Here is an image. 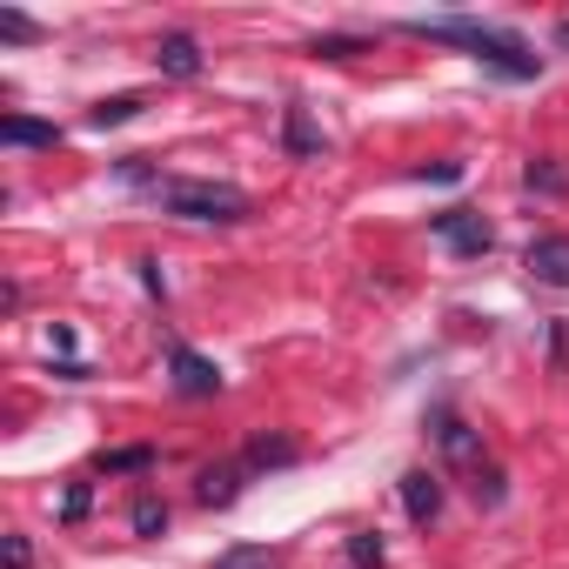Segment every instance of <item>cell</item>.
Wrapping results in <instances>:
<instances>
[{"label":"cell","instance_id":"10","mask_svg":"<svg viewBox=\"0 0 569 569\" xmlns=\"http://www.w3.org/2000/svg\"><path fill=\"white\" fill-rule=\"evenodd\" d=\"M154 68H161L168 81H194V74H201V41H194V34H161Z\"/></svg>","mask_w":569,"mask_h":569},{"label":"cell","instance_id":"7","mask_svg":"<svg viewBox=\"0 0 569 569\" xmlns=\"http://www.w3.org/2000/svg\"><path fill=\"white\" fill-rule=\"evenodd\" d=\"M241 489H248V462H208V469L194 476V496H201L208 509H228Z\"/></svg>","mask_w":569,"mask_h":569},{"label":"cell","instance_id":"6","mask_svg":"<svg viewBox=\"0 0 569 569\" xmlns=\"http://www.w3.org/2000/svg\"><path fill=\"white\" fill-rule=\"evenodd\" d=\"M436 442H442V456L456 462V469H469V476H482V436L462 422V416H436Z\"/></svg>","mask_w":569,"mask_h":569},{"label":"cell","instance_id":"22","mask_svg":"<svg viewBox=\"0 0 569 569\" xmlns=\"http://www.w3.org/2000/svg\"><path fill=\"white\" fill-rule=\"evenodd\" d=\"M409 181H462V161H422L409 168Z\"/></svg>","mask_w":569,"mask_h":569},{"label":"cell","instance_id":"14","mask_svg":"<svg viewBox=\"0 0 569 569\" xmlns=\"http://www.w3.org/2000/svg\"><path fill=\"white\" fill-rule=\"evenodd\" d=\"M369 48H376L369 34H316V41H309L316 61H356V54H369Z\"/></svg>","mask_w":569,"mask_h":569},{"label":"cell","instance_id":"8","mask_svg":"<svg viewBox=\"0 0 569 569\" xmlns=\"http://www.w3.org/2000/svg\"><path fill=\"white\" fill-rule=\"evenodd\" d=\"M402 509H409L416 529H429V522L442 516V482H436L429 469H409V476H402Z\"/></svg>","mask_w":569,"mask_h":569},{"label":"cell","instance_id":"12","mask_svg":"<svg viewBox=\"0 0 569 569\" xmlns=\"http://www.w3.org/2000/svg\"><path fill=\"white\" fill-rule=\"evenodd\" d=\"M0 141H8V148H54L61 128L54 121H34V114H0Z\"/></svg>","mask_w":569,"mask_h":569},{"label":"cell","instance_id":"23","mask_svg":"<svg viewBox=\"0 0 569 569\" xmlns=\"http://www.w3.org/2000/svg\"><path fill=\"white\" fill-rule=\"evenodd\" d=\"M469 489H476V502H489V509H496V502L509 496V489H502V469H482V476H476Z\"/></svg>","mask_w":569,"mask_h":569},{"label":"cell","instance_id":"4","mask_svg":"<svg viewBox=\"0 0 569 569\" xmlns=\"http://www.w3.org/2000/svg\"><path fill=\"white\" fill-rule=\"evenodd\" d=\"M168 382H174V396H188V402L221 396V369H214L201 349H188V342H174V349H168Z\"/></svg>","mask_w":569,"mask_h":569},{"label":"cell","instance_id":"15","mask_svg":"<svg viewBox=\"0 0 569 569\" xmlns=\"http://www.w3.org/2000/svg\"><path fill=\"white\" fill-rule=\"evenodd\" d=\"M141 108H148L141 94H108V101H94V108H88V128H121V121H134Z\"/></svg>","mask_w":569,"mask_h":569},{"label":"cell","instance_id":"24","mask_svg":"<svg viewBox=\"0 0 569 569\" xmlns=\"http://www.w3.org/2000/svg\"><path fill=\"white\" fill-rule=\"evenodd\" d=\"M134 268H141V289H148V296H168V274H161V261H154V254H148V261H134Z\"/></svg>","mask_w":569,"mask_h":569},{"label":"cell","instance_id":"16","mask_svg":"<svg viewBox=\"0 0 569 569\" xmlns=\"http://www.w3.org/2000/svg\"><path fill=\"white\" fill-rule=\"evenodd\" d=\"M382 562H389L382 536H376V529H356V536H349V569H382Z\"/></svg>","mask_w":569,"mask_h":569},{"label":"cell","instance_id":"2","mask_svg":"<svg viewBox=\"0 0 569 569\" xmlns=\"http://www.w3.org/2000/svg\"><path fill=\"white\" fill-rule=\"evenodd\" d=\"M154 194L181 221H248V194L228 181H161Z\"/></svg>","mask_w":569,"mask_h":569},{"label":"cell","instance_id":"11","mask_svg":"<svg viewBox=\"0 0 569 569\" xmlns=\"http://www.w3.org/2000/svg\"><path fill=\"white\" fill-rule=\"evenodd\" d=\"M296 456H302V442H296V436H254V442L241 449L248 476H261V469H289Z\"/></svg>","mask_w":569,"mask_h":569},{"label":"cell","instance_id":"28","mask_svg":"<svg viewBox=\"0 0 569 569\" xmlns=\"http://www.w3.org/2000/svg\"><path fill=\"white\" fill-rule=\"evenodd\" d=\"M556 41H562V48H569V21H562V28H556Z\"/></svg>","mask_w":569,"mask_h":569},{"label":"cell","instance_id":"20","mask_svg":"<svg viewBox=\"0 0 569 569\" xmlns=\"http://www.w3.org/2000/svg\"><path fill=\"white\" fill-rule=\"evenodd\" d=\"M88 509H94V489H88V482H74V489L61 496V522H81Z\"/></svg>","mask_w":569,"mask_h":569},{"label":"cell","instance_id":"9","mask_svg":"<svg viewBox=\"0 0 569 569\" xmlns=\"http://www.w3.org/2000/svg\"><path fill=\"white\" fill-rule=\"evenodd\" d=\"M281 148H289L296 161H322L329 154V134L309 121V108H289V114H281Z\"/></svg>","mask_w":569,"mask_h":569},{"label":"cell","instance_id":"17","mask_svg":"<svg viewBox=\"0 0 569 569\" xmlns=\"http://www.w3.org/2000/svg\"><path fill=\"white\" fill-rule=\"evenodd\" d=\"M101 469H108V476H148V469H154V449H108Z\"/></svg>","mask_w":569,"mask_h":569},{"label":"cell","instance_id":"5","mask_svg":"<svg viewBox=\"0 0 569 569\" xmlns=\"http://www.w3.org/2000/svg\"><path fill=\"white\" fill-rule=\"evenodd\" d=\"M522 268H529V281H542V289H569V234H536Z\"/></svg>","mask_w":569,"mask_h":569},{"label":"cell","instance_id":"1","mask_svg":"<svg viewBox=\"0 0 569 569\" xmlns=\"http://www.w3.org/2000/svg\"><path fill=\"white\" fill-rule=\"evenodd\" d=\"M402 34H416V41H442V48H469L489 74H502V81H536L542 74V54L522 41V34H509V28H489V21H469V14H442V21H402Z\"/></svg>","mask_w":569,"mask_h":569},{"label":"cell","instance_id":"3","mask_svg":"<svg viewBox=\"0 0 569 569\" xmlns=\"http://www.w3.org/2000/svg\"><path fill=\"white\" fill-rule=\"evenodd\" d=\"M429 228L449 241V254H456V261H482V254L496 248V228H489L476 208H442V214H429Z\"/></svg>","mask_w":569,"mask_h":569},{"label":"cell","instance_id":"25","mask_svg":"<svg viewBox=\"0 0 569 569\" xmlns=\"http://www.w3.org/2000/svg\"><path fill=\"white\" fill-rule=\"evenodd\" d=\"M48 342H54V356H61V362H74V329H68V322H54V329H48Z\"/></svg>","mask_w":569,"mask_h":569},{"label":"cell","instance_id":"27","mask_svg":"<svg viewBox=\"0 0 569 569\" xmlns=\"http://www.w3.org/2000/svg\"><path fill=\"white\" fill-rule=\"evenodd\" d=\"M54 376H61V382H88L94 369H88V362H54Z\"/></svg>","mask_w":569,"mask_h":569},{"label":"cell","instance_id":"21","mask_svg":"<svg viewBox=\"0 0 569 569\" xmlns=\"http://www.w3.org/2000/svg\"><path fill=\"white\" fill-rule=\"evenodd\" d=\"M274 556L268 549H228V556H214V569H268Z\"/></svg>","mask_w":569,"mask_h":569},{"label":"cell","instance_id":"13","mask_svg":"<svg viewBox=\"0 0 569 569\" xmlns=\"http://www.w3.org/2000/svg\"><path fill=\"white\" fill-rule=\"evenodd\" d=\"M522 181H529V194H549V201H562V194H569V168H562V161H549V154H542V161H529V168H522Z\"/></svg>","mask_w":569,"mask_h":569},{"label":"cell","instance_id":"19","mask_svg":"<svg viewBox=\"0 0 569 569\" xmlns=\"http://www.w3.org/2000/svg\"><path fill=\"white\" fill-rule=\"evenodd\" d=\"M0 41H41V21H28L21 8H0Z\"/></svg>","mask_w":569,"mask_h":569},{"label":"cell","instance_id":"18","mask_svg":"<svg viewBox=\"0 0 569 569\" xmlns=\"http://www.w3.org/2000/svg\"><path fill=\"white\" fill-rule=\"evenodd\" d=\"M128 522H134V536H161V529H168V502H154V496H141Z\"/></svg>","mask_w":569,"mask_h":569},{"label":"cell","instance_id":"26","mask_svg":"<svg viewBox=\"0 0 569 569\" xmlns=\"http://www.w3.org/2000/svg\"><path fill=\"white\" fill-rule=\"evenodd\" d=\"M34 562V542L28 536H8V569H28Z\"/></svg>","mask_w":569,"mask_h":569}]
</instances>
